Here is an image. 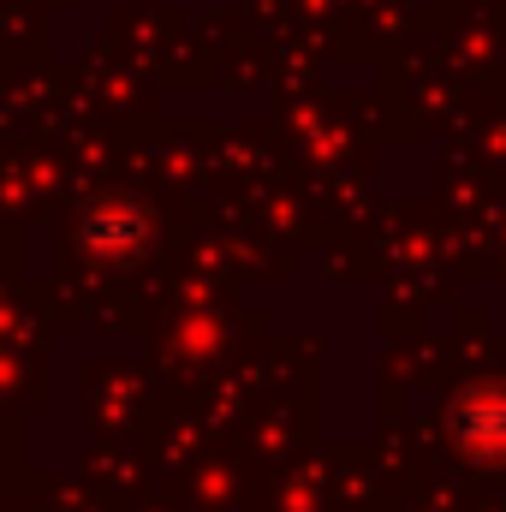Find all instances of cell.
I'll use <instances>...</instances> for the list:
<instances>
[{"label":"cell","mask_w":506,"mask_h":512,"mask_svg":"<svg viewBox=\"0 0 506 512\" xmlns=\"http://www.w3.org/2000/svg\"><path fill=\"white\" fill-rule=\"evenodd\" d=\"M90 239H96L102 251H120V245H131V239H137V221H131V215L120 221L114 209H108V215L96 209V221H90Z\"/></svg>","instance_id":"2"},{"label":"cell","mask_w":506,"mask_h":512,"mask_svg":"<svg viewBox=\"0 0 506 512\" xmlns=\"http://www.w3.org/2000/svg\"><path fill=\"white\" fill-rule=\"evenodd\" d=\"M459 441L465 447H489V453H506V393H465L459 399V417H453Z\"/></svg>","instance_id":"1"}]
</instances>
